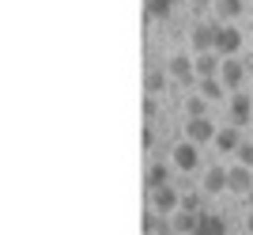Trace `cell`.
I'll list each match as a JSON object with an SVG mask.
<instances>
[{
    "instance_id": "obj_1",
    "label": "cell",
    "mask_w": 253,
    "mask_h": 235,
    "mask_svg": "<svg viewBox=\"0 0 253 235\" xmlns=\"http://www.w3.org/2000/svg\"><path fill=\"white\" fill-rule=\"evenodd\" d=\"M238 50H242V31H238L234 23H219V27H215V54L234 57Z\"/></svg>"
},
{
    "instance_id": "obj_2",
    "label": "cell",
    "mask_w": 253,
    "mask_h": 235,
    "mask_svg": "<svg viewBox=\"0 0 253 235\" xmlns=\"http://www.w3.org/2000/svg\"><path fill=\"white\" fill-rule=\"evenodd\" d=\"M170 160H174V167H178V171H197V163H201V144L181 140V144H174Z\"/></svg>"
},
{
    "instance_id": "obj_3",
    "label": "cell",
    "mask_w": 253,
    "mask_h": 235,
    "mask_svg": "<svg viewBox=\"0 0 253 235\" xmlns=\"http://www.w3.org/2000/svg\"><path fill=\"white\" fill-rule=\"evenodd\" d=\"M151 209H155V213H178L181 209V193L174 190V186H155V190H151Z\"/></svg>"
},
{
    "instance_id": "obj_4",
    "label": "cell",
    "mask_w": 253,
    "mask_h": 235,
    "mask_svg": "<svg viewBox=\"0 0 253 235\" xmlns=\"http://www.w3.org/2000/svg\"><path fill=\"white\" fill-rule=\"evenodd\" d=\"M167 72H170V80H178V84H197V61H193V57H185V54L170 57Z\"/></svg>"
},
{
    "instance_id": "obj_5",
    "label": "cell",
    "mask_w": 253,
    "mask_h": 235,
    "mask_svg": "<svg viewBox=\"0 0 253 235\" xmlns=\"http://www.w3.org/2000/svg\"><path fill=\"white\" fill-rule=\"evenodd\" d=\"M227 190L231 193H250L253 190V167H246V163L227 167Z\"/></svg>"
},
{
    "instance_id": "obj_6",
    "label": "cell",
    "mask_w": 253,
    "mask_h": 235,
    "mask_svg": "<svg viewBox=\"0 0 253 235\" xmlns=\"http://www.w3.org/2000/svg\"><path fill=\"white\" fill-rule=\"evenodd\" d=\"M215 133L219 129L211 125L208 118H189L185 121V140H193V144H208V140H215Z\"/></svg>"
},
{
    "instance_id": "obj_7",
    "label": "cell",
    "mask_w": 253,
    "mask_h": 235,
    "mask_svg": "<svg viewBox=\"0 0 253 235\" xmlns=\"http://www.w3.org/2000/svg\"><path fill=\"white\" fill-rule=\"evenodd\" d=\"M215 27H219V23H197V27H193L189 42H193L197 54H211V50H215Z\"/></svg>"
},
{
    "instance_id": "obj_8",
    "label": "cell",
    "mask_w": 253,
    "mask_h": 235,
    "mask_svg": "<svg viewBox=\"0 0 253 235\" xmlns=\"http://www.w3.org/2000/svg\"><path fill=\"white\" fill-rule=\"evenodd\" d=\"M219 80L227 84V91H238L246 80V64L234 61V57H223V68H219Z\"/></svg>"
},
{
    "instance_id": "obj_9",
    "label": "cell",
    "mask_w": 253,
    "mask_h": 235,
    "mask_svg": "<svg viewBox=\"0 0 253 235\" xmlns=\"http://www.w3.org/2000/svg\"><path fill=\"white\" fill-rule=\"evenodd\" d=\"M250 110H253V103H250V95L246 91H234L231 95V125H250Z\"/></svg>"
},
{
    "instance_id": "obj_10",
    "label": "cell",
    "mask_w": 253,
    "mask_h": 235,
    "mask_svg": "<svg viewBox=\"0 0 253 235\" xmlns=\"http://www.w3.org/2000/svg\"><path fill=\"white\" fill-rule=\"evenodd\" d=\"M189 235H227V220L215 213H201V224L193 228Z\"/></svg>"
},
{
    "instance_id": "obj_11",
    "label": "cell",
    "mask_w": 253,
    "mask_h": 235,
    "mask_svg": "<svg viewBox=\"0 0 253 235\" xmlns=\"http://www.w3.org/2000/svg\"><path fill=\"white\" fill-rule=\"evenodd\" d=\"M223 57L211 50V54H197V80H208V76H219Z\"/></svg>"
},
{
    "instance_id": "obj_12",
    "label": "cell",
    "mask_w": 253,
    "mask_h": 235,
    "mask_svg": "<svg viewBox=\"0 0 253 235\" xmlns=\"http://www.w3.org/2000/svg\"><path fill=\"white\" fill-rule=\"evenodd\" d=\"M219 152H238L242 148V137H238V125H223L219 133H215V140H211Z\"/></svg>"
},
{
    "instance_id": "obj_13",
    "label": "cell",
    "mask_w": 253,
    "mask_h": 235,
    "mask_svg": "<svg viewBox=\"0 0 253 235\" xmlns=\"http://www.w3.org/2000/svg\"><path fill=\"white\" fill-rule=\"evenodd\" d=\"M242 11H246L242 0H215V15H219V23H234Z\"/></svg>"
},
{
    "instance_id": "obj_14",
    "label": "cell",
    "mask_w": 253,
    "mask_h": 235,
    "mask_svg": "<svg viewBox=\"0 0 253 235\" xmlns=\"http://www.w3.org/2000/svg\"><path fill=\"white\" fill-rule=\"evenodd\" d=\"M197 91H201L208 103H215V99H223V91H227V84H223L219 76H208V80H197Z\"/></svg>"
},
{
    "instance_id": "obj_15",
    "label": "cell",
    "mask_w": 253,
    "mask_h": 235,
    "mask_svg": "<svg viewBox=\"0 0 253 235\" xmlns=\"http://www.w3.org/2000/svg\"><path fill=\"white\" fill-rule=\"evenodd\" d=\"M227 190V167H211L204 175V193H223Z\"/></svg>"
},
{
    "instance_id": "obj_16",
    "label": "cell",
    "mask_w": 253,
    "mask_h": 235,
    "mask_svg": "<svg viewBox=\"0 0 253 235\" xmlns=\"http://www.w3.org/2000/svg\"><path fill=\"white\" fill-rule=\"evenodd\" d=\"M197 224H201V213H185V209H178V213H174V232L189 235Z\"/></svg>"
},
{
    "instance_id": "obj_17",
    "label": "cell",
    "mask_w": 253,
    "mask_h": 235,
    "mask_svg": "<svg viewBox=\"0 0 253 235\" xmlns=\"http://www.w3.org/2000/svg\"><path fill=\"white\" fill-rule=\"evenodd\" d=\"M204 110H208V99H204L201 91L185 99V114H189V118H204Z\"/></svg>"
},
{
    "instance_id": "obj_18",
    "label": "cell",
    "mask_w": 253,
    "mask_h": 235,
    "mask_svg": "<svg viewBox=\"0 0 253 235\" xmlns=\"http://www.w3.org/2000/svg\"><path fill=\"white\" fill-rule=\"evenodd\" d=\"M170 182V171H167V163H155L148 171V190H155V186H167Z\"/></svg>"
},
{
    "instance_id": "obj_19",
    "label": "cell",
    "mask_w": 253,
    "mask_h": 235,
    "mask_svg": "<svg viewBox=\"0 0 253 235\" xmlns=\"http://www.w3.org/2000/svg\"><path fill=\"white\" fill-rule=\"evenodd\" d=\"M170 8H174V0H148V15L151 19H167Z\"/></svg>"
},
{
    "instance_id": "obj_20",
    "label": "cell",
    "mask_w": 253,
    "mask_h": 235,
    "mask_svg": "<svg viewBox=\"0 0 253 235\" xmlns=\"http://www.w3.org/2000/svg\"><path fill=\"white\" fill-rule=\"evenodd\" d=\"M167 76H170V72H151V76H148V91H151V95L167 87Z\"/></svg>"
},
{
    "instance_id": "obj_21",
    "label": "cell",
    "mask_w": 253,
    "mask_h": 235,
    "mask_svg": "<svg viewBox=\"0 0 253 235\" xmlns=\"http://www.w3.org/2000/svg\"><path fill=\"white\" fill-rule=\"evenodd\" d=\"M181 209H185V213H204V209H201V197H197V193H185V197H181Z\"/></svg>"
},
{
    "instance_id": "obj_22",
    "label": "cell",
    "mask_w": 253,
    "mask_h": 235,
    "mask_svg": "<svg viewBox=\"0 0 253 235\" xmlns=\"http://www.w3.org/2000/svg\"><path fill=\"white\" fill-rule=\"evenodd\" d=\"M238 163L253 167V140H242V148H238Z\"/></svg>"
},
{
    "instance_id": "obj_23",
    "label": "cell",
    "mask_w": 253,
    "mask_h": 235,
    "mask_svg": "<svg viewBox=\"0 0 253 235\" xmlns=\"http://www.w3.org/2000/svg\"><path fill=\"white\" fill-rule=\"evenodd\" d=\"M246 228H250V235H253V213H250V216H246Z\"/></svg>"
},
{
    "instance_id": "obj_24",
    "label": "cell",
    "mask_w": 253,
    "mask_h": 235,
    "mask_svg": "<svg viewBox=\"0 0 253 235\" xmlns=\"http://www.w3.org/2000/svg\"><path fill=\"white\" fill-rule=\"evenodd\" d=\"M193 4H204V0H193Z\"/></svg>"
}]
</instances>
